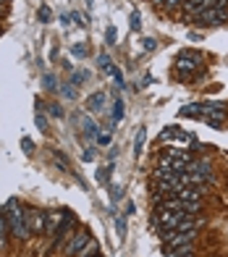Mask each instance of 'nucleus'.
<instances>
[{"mask_svg": "<svg viewBox=\"0 0 228 257\" xmlns=\"http://www.w3.org/2000/svg\"><path fill=\"white\" fill-rule=\"evenodd\" d=\"M6 220H8V228H11V236L16 239H29V226H27V213L21 210V205L16 200H8L6 205Z\"/></svg>", "mask_w": 228, "mask_h": 257, "instance_id": "nucleus-1", "label": "nucleus"}, {"mask_svg": "<svg viewBox=\"0 0 228 257\" xmlns=\"http://www.w3.org/2000/svg\"><path fill=\"white\" fill-rule=\"evenodd\" d=\"M184 218H186L184 210H165V207H160V205L155 207V226H157V231H160V233L176 231L178 223H181Z\"/></svg>", "mask_w": 228, "mask_h": 257, "instance_id": "nucleus-2", "label": "nucleus"}, {"mask_svg": "<svg viewBox=\"0 0 228 257\" xmlns=\"http://www.w3.org/2000/svg\"><path fill=\"white\" fill-rule=\"evenodd\" d=\"M202 63V53H197V50H184L178 55V61H176V76L184 81V79H189L191 76V71Z\"/></svg>", "mask_w": 228, "mask_h": 257, "instance_id": "nucleus-3", "label": "nucleus"}, {"mask_svg": "<svg viewBox=\"0 0 228 257\" xmlns=\"http://www.w3.org/2000/svg\"><path fill=\"white\" fill-rule=\"evenodd\" d=\"M186 173L191 176V186L204 184V181H215L212 168H210V163H207V160H191V163H189V168H186Z\"/></svg>", "mask_w": 228, "mask_h": 257, "instance_id": "nucleus-4", "label": "nucleus"}, {"mask_svg": "<svg viewBox=\"0 0 228 257\" xmlns=\"http://www.w3.org/2000/svg\"><path fill=\"white\" fill-rule=\"evenodd\" d=\"M197 233H199V231H168V233H163V239H165V247H168V249H176V247L194 244Z\"/></svg>", "mask_w": 228, "mask_h": 257, "instance_id": "nucleus-5", "label": "nucleus"}, {"mask_svg": "<svg viewBox=\"0 0 228 257\" xmlns=\"http://www.w3.org/2000/svg\"><path fill=\"white\" fill-rule=\"evenodd\" d=\"M204 121H207L210 128H220L223 121H225L223 105H204Z\"/></svg>", "mask_w": 228, "mask_h": 257, "instance_id": "nucleus-6", "label": "nucleus"}, {"mask_svg": "<svg viewBox=\"0 0 228 257\" xmlns=\"http://www.w3.org/2000/svg\"><path fill=\"white\" fill-rule=\"evenodd\" d=\"M27 226H29V233H45V213L27 210Z\"/></svg>", "mask_w": 228, "mask_h": 257, "instance_id": "nucleus-7", "label": "nucleus"}, {"mask_svg": "<svg viewBox=\"0 0 228 257\" xmlns=\"http://www.w3.org/2000/svg\"><path fill=\"white\" fill-rule=\"evenodd\" d=\"M89 241H92V236H89V233H84V231H82V233H74L71 244L66 247V254H76V257H79V252H82Z\"/></svg>", "mask_w": 228, "mask_h": 257, "instance_id": "nucleus-8", "label": "nucleus"}, {"mask_svg": "<svg viewBox=\"0 0 228 257\" xmlns=\"http://www.w3.org/2000/svg\"><path fill=\"white\" fill-rule=\"evenodd\" d=\"M102 108H105V92H95V95L87 100V110L89 113H100Z\"/></svg>", "mask_w": 228, "mask_h": 257, "instance_id": "nucleus-9", "label": "nucleus"}, {"mask_svg": "<svg viewBox=\"0 0 228 257\" xmlns=\"http://www.w3.org/2000/svg\"><path fill=\"white\" fill-rule=\"evenodd\" d=\"M63 213H45V233H55L61 226Z\"/></svg>", "mask_w": 228, "mask_h": 257, "instance_id": "nucleus-10", "label": "nucleus"}, {"mask_svg": "<svg viewBox=\"0 0 228 257\" xmlns=\"http://www.w3.org/2000/svg\"><path fill=\"white\" fill-rule=\"evenodd\" d=\"M181 115H189V118H204V105H197V102H191L186 105V108H181Z\"/></svg>", "mask_w": 228, "mask_h": 257, "instance_id": "nucleus-11", "label": "nucleus"}, {"mask_svg": "<svg viewBox=\"0 0 228 257\" xmlns=\"http://www.w3.org/2000/svg\"><path fill=\"white\" fill-rule=\"evenodd\" d=\"M189 254H194V247L191 244H186V247H176V249H168L165 257H189Z\"/></svg>", "mask_w": 228, "mask_h": 257, "instance_id": "nucleus-12", "label": "nucleus"}, {"mask_svg": "<svg viewBox=\"0 0 228 257\" xmlns=\"http://www.w3.org/2000/svg\"><path fill=\"white\" fill-rule=\"evenodd\" d=\"M144 139H147V132L144 128H139V132H136V139H134V155L139 158L142 155V147H144Z\"/></svg>", "mask_w": 228, "mask_h": 257, "instance_id": "nucleus-13", "label": "nucleus"}, {"mask_svg": "<svg viewBox=\"0 0 228 257\" xmlns=\"http://www.w3.org/2000/svg\"><path fill=\"white\" fill-rule=\"evenodd\" d=\"M6 236H8V220H6V213L0 215V249H6Z\"/></svg>", "mask_w": 228, "mask_h": 257, "instance_id": "nucleus-14", "label": "nucleus"}, {"mask_svg": "<svg viewBox=\"0 0 228 257\" xmlns=\"http://www.w3.org/2000/svg\"><path fill=\"white\" fill-rule=\"evenodd\" d=\"M97 63H100V68H102V71H108V74H113V68H116V66L110 63V58H108L105 53H102V55L97 58Z\"/></svg>", "mask_w": 228, "mask_h": 257, "instance_id": "nucleus-15", "label": "nucleus"}, {"mask_svg": "<svg viewBox=\"0 0 228 257\" xmlns=\"http://www.w3.org/2000/svg\"><path fill=\"white\" fill-rule=\"evenodd\" d=\"M48 113L53 115V118H63V108L58 102H53V105H48Z\"/></svg>", "mask_w": 228, "mask_h": 257, "instance_id": "nucleus-16", "label": "nucleus"}, {"mask_svg": "<svg viewBox=\"0 0 228 257\" xmlns=\"http://www.w3.org/2000/svg\"><path fill=\"white\" fill-rule=\"evenodd\" d=\"M184 213L186 215H197L199 213V202H184Z\"/></svg>", "mask_w": 228, "mask_h": 257, "instance_id": "nucleus-17", "label": "nucleus"}, {"mask_svg": "<svg viewBox=\"0 0 228 257\" xmlns=\"http://www.w3.org/2000/svg\"><path fill=\"white\" fill-rule=\"evenodd\" d=\"M113 108H116V110H113V121H121V118H123V102L116 100V105H113Z\"/></svg>", "mask_w": 228, "mask_h": 257, "instance_id": "nucleus-18", "label": "nucleus"}, {"mask_svg": "<svg viewBox=\"0 0 228 257\" xmlns=\"http://www.w3.org/2000/svg\"><path fill=\"white\" fill-rule=\"evenodd\" d=\"M95 128H97V126L92 123V118H87V115H84V134H87V137H95Z\"/></svg>", "mask_w": 228, "mask_h": 257, "instance_id": "nucleus-19", "label": "nucleus"}, {"mask_svg": "<svg viewBox=\"0 0 228 257\" xmlns=\"http://www.w3.org/2000/svg\"><path fill=\"white\" fill-rule=\"evenodd\" d=\"M34 123H37V128H42V132H45V128H48V118H45V115L37 110V115H34Z\"/></svg>", "mask_w": 228, "mask_h": 257, "instance_id": "nucleus-20", "label": "nucleus"}, {"mask_svg": "<svg viewBox=\"0 0 228 257\" xmlns=\"http://www.w3.org/2000/svg\"><path fill=\"white\" fill-rule=\"evenodd\" d=\"M21 147H24V153H27V155H32V153H34V142H32L29 137L21 139Z\"/></svg>", "mask_w": 228, "mask_h": 257, "instance_id": "nucleus-21", "label": "nucleus"}, {"mask_svg": "<svg viewBox=\"0 0 228 257\" xmlns=\"http://www.w3.org/2000/svg\"><path fill=\"white\" fill-rule=\"evenodd\" d=\"M142 45H144V50H147V53H152V50H155V45H157V42H155V40H150V37H147V40H144Z\"/></svg>", "mask_w": 228, "mask_h": 257, "instance_id": "nucleus-22", "label": "nucleus"}, {"mask_svg": "<svg viewBox=\"0 0 228 257\" xmlns=\"http://www.w3.org/2000/svg\"><path fill=\"white\" fill-rule=\"evenodd\" d=\"M108 171H110V168H102V171L97 173V181H100V184H108Z\"/></svg>", "mask_w": 228, "mask_h": 257, "instance_id": "nucleus-23", "label": "nucleus"}, {"mask_svg": "<svg viewBox=\"0 0 228 257\" xmlns=\"http://www.w3.org/2000/svg\"><path fill=\"white\" fill-rule=\"evenodd\" d=\"M74 55L84 58V55H87V48H84V45H74Z\"/></svg>", "mask_w": 228, "mask_h": 257, "instance_id": "nucleus-24", "label": "nucleus"}, {"mask_svg": "<svg viewBox=\"0 0 228 257\" xmlns=\"http://www.w3.org/2000/svg\"><path fill=\"white\" fill-rule=\"evenodd\" d=\"M40 21H45V24L50 21V8H42V11H40Z\"/></svg>", "mask_w": 228, "mask_h": 257, "instance_id": "nucleus-25", "label": "nucleus"}, {"mask_svg": "<svg viewBox=\"0 0 228 257\" xmlns=\"http://www.w3.org/2000/svg\"><path fill=\"white\" fill-rule=\"evenodd\" d=\"M113 42H116V29L108 27V45H113Z\"/></svg>", "mask_w": 228, "mask_h": 257, "instance_id": "nucleus-26", "label": "nucleus"}, {"mask_svg": "<svg viewBox=\"0 0 228 257\" xmlns=\"http://www.w3.org/2000/svg\"><path fill=\"white\" fill-rule=\"evenodd\" d=\"M45 84H48V89H55V79L48 74V76H45Z\"/></svg>", "mask_w": 228, "mask_h": 257, "instance_id": "nucleus-27", "label": "nucleus"}, {"mask_svg": "<svg viewBox=\"0 0 228 257\" xmlns=\"http://www.w3.org/2000/svg\"><path fill=\"white\" fill-rule=\"evenodd\" d=\"M97 142H100V145H108V142H110V134H100Z\"/></svg>", "mask_w": 228, "mask_h": 257, "instance_id": "nucleus-28", "label": "nucleus"}, {"mask_svg": "<svg viewBox=\"0 0 228 257\" xmlns=\"http://www.w3.org/2000/svg\"><path fill=\"white\" fill-rule=\"evenodd\" d=\"M131 27H134V29H139V14H134V16H131Z\"/></svg>", "mask_w": 228, "mask_h": 257, "instance_id": "nucleus-29", "label": "nucleus"}, {"mask_svg": "<svg viewBox=\"0 0 228 257\" xmlns=\"http://www.w3.org/2000/svg\"><path fill=\"white\" fill-rule=\"evenodd\" d=\"M84 160H95V150H87V153H84Z\"/></svg>", "mask_w": 228, "mask_h": 257, "instance_id": "nucleus-30", "label": "nucleus"}, {"mask_svg": "<svg viewBox=\"0 0 228 257\" xmlns=\"http://www.w3.org/2000/svg\"><path fill=\"white\" fill-rule=\"evenodd\" d=\"M178 3H181V0H165V6H168V8H176Z\"/></svg>", "mask_w": 228, "mask_h": 257, "instance_id": "nucleus-31", "label": "nucleus"}, {"mask_svg": "<svg viewBox=\"0 0 228 257\" xmlns=\"http://www.w3.org/2000/svg\"><path fill=\"white\" fill-rule=\"evenodd\" d=\"M92 257H102V254H92Z\"/></svg>", "mask_w": 228, "mask_h": 257, "instance_id": "nucleus-32", "label": "nucleus"}, {"mask_svg": "<svg viewBox=\"0 0 228 257\" xmlns=\"http://www.w3.org/2000/svg\"><path fill=\"white\" fill-rule=\"evenodd\" d=\"M0 3H6V0H0Z\"/></svg>", "mask_w": 228, "mask_h": 257, "instance_id": "nucleus-33", "label": "nucleus"}, {"mask_svg": "<svg viewBox=\"0 0 228 257\" xmlns=\"http://www.w3.org/2000/svg\"><path fill=\"white\" fill-rule=\"evenodd\" d=\"M189 257H194V254H189Z\"/></svg>", "mask_w": 228, "mask_h": 257, "instance_id": "nucleus-34", "label": "nucleus"}]
</instances>
